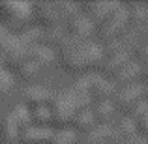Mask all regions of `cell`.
Listing matches in <instances>:
<instances>
[{
	"label": "cell",
	"instance_id": "44dd1931",
	"mask_svg": "<svg viewBox=\"0 0 148 144\" xmlns=\"http://www.w3.org/2000/svg\"><path fill=\"white\" fill-rule=\"evenodd\" d=\"M13 84H15V81H13V77H11V73L8 71L4 66H0V97L10 94V92L13 90Z\"/></svg>",
	"mask_w": 148,
	"mask_h": 144
},
{
	"label": "cell",
	"instance_id": "5bb4252c",
	"mask_svg": "<svg viewBox=\"0 0 148 144\" xmlns=\"http://www.w3.org/2000/svg\"><path fill=\"white\" fill-rule=\"evenodd\" d=\"M21 127H19V124L15 122V118L10 114H6L2 120H0V135H2V139L6 142H17L19 137H21Z\"/></svg>",
	"mask_w": 148,
	"mask_h": 144
},
{
	"label": "cell",
	"instance_id": "8fae6325",
	"mask_svg": "<svg viewBox=\"0 0 148 144\" xmlns=\"http://www.w3.org/2000/svg\"><path fill=\"white\" fill-rule=\"evenodd\" d=\"M28 60L36 62L38 66H49L54 62V51L51 45H45V43H36V45H30L28 47Z\"/></svg>",
	"mask_w": 148,
	"mask_h": 144
},
{
	"label": "cell",
	"instance_id": "4fadbf2b",
	"mask_svg": "<svg viewBox=\"0 0 148 144\" xmlns=\"http://www.w3.org/2000/svg\"><path fill=\"white\" fill-rule=\"evenodd\" d=\"M71 124H73L71 129H75V131H86V133H88V131L98 124V120H96L94 112H92V107H88V109H79V111L75 112V116H73Z\"/></svg>",
	"mask_w": 148,
	"mask_h": 144
},
{
	"label": "cell",
	"instance_id": "603a6c76",
	"mask_svg": "<svg viewBox=\"0 0 148 144\" xmlns=\"http://www.w3.org/2000/svg\"><path fill=\"white\" fill-rule=\"evenodd\" d=\"M146 114H148V103H146V99H141L139 103H135L133 107L130 109V118L135 120V122H139V120H141L143 116H146Z\"/></svg>",
	"mask_w": 148,
	"mask_h": 144
},
{
	"label": "cell",
	"instance_id": "3957f363",
	"mask_svg": "<svg viewBox=\"0 0 148 144\" xmlns=\"http://www.w3.org/2000/svg\"><path fill=\"white\" fill-rule=\"evenodd\" d=\"M130 28V11H127L126 6H122L107 23L99 26V36L103 41H114L122 36L126 30Z\"/></svg>",
	"mask_w": 148,
	"mask_h": 144
},
{
	"label": "cell",
	"instance_id": "cb8c5ba5",
	"mask_svg": "<svg viewBox=\"0 0 148 144\" xmlns=\"http://www.w3.org/2000/svg\"><path fill=\"white\" fill-rule=\"evenodd\" d=\"M114 144H148V141L143 135H139V133H135V135H131V137H124V139H116V142Z\"/></svg>",
	"mask_w": 148,
	"mask_h": 144
},
{
	"label": "cell",
	"instance_id": "5b68a950",
	"mask_svg": "<svg viewBox=\"0 0 148 144\" xmlns=\"http://www.w3.org/2000/svg\"><path fill=\"white\" fill-rule=\"evenodd\" d=\"M122 6L124 4H120V2H92V4H86V6L81 4V8L88 10V13H84V15L94 23V26H101L103 23H107Z\"/></svg>",
	"mask_w": 148,
	"mask_h": 144
},
{
	"label": "cell",
	"instance_id": "d4e9b609",
	"mask_svg": "<svg viewBox=\"0 0 148 144\" xmlns=\"http://www.w3.org/2000/svg\"><path fill=\"white\" fill-rule=\"evenodd\" d=\"M137 129H139V135H143V137L148 141V114L143 116V118L137 122Z\"/></svg>",
	"mask_w": 148,
	"mask_h": 144
},
{
	"label": "cell",
	"instance_id": "9c48e42d",
	"mask_svg": "<svg viewBox=\"0 0 148 144\" xmlns=\"http://www.w3.org/2000/svg\"><path fill=\"white\" fill-rule=\"evenodd\" d=\"M88 144H114L116 142V129L112 124H96L86 133Z\"/></svg>",
	"mask_w": 148,
	"mask_h": 144
},
{
	"label": "cell",
	"instance_id": "7a4b0ae2",
	"mask_svg": "<svg viewBox=\"0 0 148 144\" xmlns=\"http://www.w3.org/2000/svg\"><path fill=\"white\" fill-rule=\"evenodd\" d=\"M49 109H51V114H53V124H56V129L69 127L75 112L79 111L71 90L56 92V94L53 96V101H51Z\"/></svg>",
	"mask_w": 148,
	"mask_h": 144
},
{
	"label": "cell",
	"instance_id": "30bf717a",
	"mask_svg": "<svg viewBox=\"0 0 148 144\" xmlns=\"http://www.w3.org/2000/svg\"><path fill=\"white\" fill-rule=\"evenodd\" d=\"M53 133H54V129H51V127L30 126V127L21 131L19 141H23L25 144H51Z\"/></svg>",
	"mask_w": 148,
	"mask_h": 144
},
{
	"label": "cell",
	"instance_id": "9a60e30c",
	"mask_svg": "<svg viewBox=\"0 0 148 144\" xmlns=\"http://www.w3.org/2000/svg\"><path fill=\"white\" fill-rule=\"evenodd\" d=\"M2 8L11 15L13 19H17L19 23L23 21H28L32 17V4H26V2H6L2 4Z\"/></svg>",
	"mask_w": 148,
	"mask_h": 144
},
{
	"label": "cell",
	"instance_id": "d6986e66",
	"mask_svg": "<svg viewBox=\"0 0 148 144\" xmlns=\"http://www.w3.org/2000/svg\"><path fill=\"white\" fill-rule=\"evenodd\" d=\"M79 142V135L71 127H62V129H54L51 144H77Z\"/></svg>",
	"mask_w": 148,
	"mask_h": 144
},
{
	"label": "cell",
	"instance_id": "484cf974",
	"mask_svg": "<svg viewBox=\"0 0 148 144\" xmlns=\"http://www.w3.org/2000/svg\"><path fill=\"white\" fill-rule=\"evenodd\" d=\"M141 77H145V79L148 81V60L141 66Z\"/></svg>",
	"mask_w": 148,
	"mask_h": 144
},
{
	"label": "cell",
	"instance_id": "6da1fadb",
	"mask_svg": "<svg viewBox=\"0 0 148 144\" xmlns=\"http://www.w3.org/2000/svg\"><path fill=\"white\" fill-rule=\"evenodd\" d=\"M60 60L68 71H90L99 68L105 56L103 47L90 40H79L73 36H66L60 45Z\"/></svg>",
	"mask_w": 148,
	"mask_h": 144
},
{
	"label": "cell",
	"instance_id": "2e32d148",
	"mask_svg": "<svg viewBox=\"0 0 148 144\" xmlns=\"http://www.w3.org/2000/svg\"><path fill=\"white\" fill-rule=\"evenodd\" d=\"M116 107L111 99H103V101H96V105L92 107L96 120H99V124H111V118L114 114Z\"/></svg>",
	"mask_w": 148,
	"mask_h": 144
},
{
	"label": "cell",
	"instance_id": "7c38bea8",
	"mask_svg": "<svg viewBox=\"0 0 148 144\" xmlns=\"http://www.w3.org/2000/svg\"><path fill=\"white\" fill-rule=\"evenodd\" d=\"M139 79H141V64L135 60H130L112 77V83L116 84V81H118L122 84H131V83H139Z\"/></svg>",
	"mask_w": 148,
	"mask_h": 144
},
{
	"label": "cell",
	"instance_id": "ffe728a7",
	"mask_svg": "<svg viewBox=\"0 0 148 144\" xmlns=\"http://www.w3.org/2000/svg\"><path fill=\"white\" fill-rule=\"evenodd\" d=\"M116 129V139H124V137H131V135L139 133L137 129V122L131 120L130 116H124V118L118 120V124L114 126Z\"/></svg>",
	"mask_w": 148,
	"mask_h": 144
},
{
	"label": "cell",
	"instance_id": "52a82bcc",
	"mask_svg": "<svg viewBox=\"0 0 148 144\" xmlns=\"http://www.w3.org/2000/svg\"><path fill=\"white\" fill-rule=\"evenodd\" d=\"M66 32L68 36H73V38H79V40H90V36L94 34V23L86 17V15L81 11L77 13L75 17H71L68 23H66Z\"/></svg>",
	"mask_w": 148,
	"mask_h": 144
},
{
	"label": "cell",
	"instance_id": "ba28073f",
	"mask_svg": "<svg viewBox=\"0 0 148 144\" xmlns=\"http://www.w3.org/2000/svg\"><path fill=\"white\" fill-rule=\"evenodd\" d=\"M23 96H25V99H26L25 105H28L30 109H34V107H41V105H51L54 92L49 90L43 84H30V86L25 88Z\"/></svg>",
	"mask_w": 148,
	"mask_h": 144
},
{
	"label": "cell",
	"instance_id": "ac0fdd59",
	"mask_svg": "<svg viewBox=\"0 0 148 144\" xmlns=\"http://www.w3.org/2000/svg\"><path fill=\"white\" fill-rule=\"evenodd\" d=\"M11 116L15 118V122L19 124L21 129H26V127L32 126V112H30V107L25 105V103L15 105V107L11 109Z\"/></svg>",
	"mask_w": 148,
	"mask_h": 144
},
{
	"label": "cell",
	"instance_id": "8992f818",
	"mask_svg": "<svg viewBox=\"0 0 148 144\" xmlns=\"http://www.w3.org/2000/svg\"><path fill=\"white\" fill-rule=\"evenodd\" d=\"M88 77V88H90V96L94 101H103L111 99L116 92V84L112 79H107L101 73H86Z\"/></svg>",
	"mask_w": 148,
	"mask_h": 144
},
{
	"label": "cell",
	"instance_id": "4316f807",
	"mask_svg": "<svg viewBox=\"0 0 148 144\" xmlns=\"http://www.w3.org/2000/svg\"><path fill=\"white\" fill-rule=\"evenodd\" d=\"M145 97H146V103H148V86L145 88Z\"/></svg>",
	"mask_w": 148,
	"mask_h": 144
},
{
	"label": "cell",
	"instance_id": "7402d4cb",
	"mask_svg": "<svg viewBox=\"0 0 148 144\" xmlns=\"http://www.w3.org/2000/svg\"><path fill=\"white\" fill-rule=\"evenodd\" d=\"M17 71H19V75H21L23 79H34V77L38 75V71H40V66H38L36 62H32V60L26 58V60L17 68Z\"/></svg>",
	"mask_w": 148,
	"mask_h": 144
},
{
	"label": "cell",
	"instance_id": "277c9868",
	"mask_svg": "<svg viewBox=\"0 0 148 144\" xmlns=\"http://www.w3.org/2000/svg\"><path fill=\"white\" fill-rule=\"evenodd\" d=\"M145 84L143 83H131L124 84L122 88L114 92V107L118 105L120 109H127L130 111L135 103H139L141 99H145Z\"/></svg>",
	"mask_w": 148,
	"mask_h": 144
},
{
	"label": "cell",
	"instance_id": "83f0119b",
	"mask_svg": "<svg viewBox=\"0 0 148 144\" xmlns=\"http://www.w3.org/2000/svg\"><path fill=\"white\" fill-rule=\"evenodd\" d=\"M0 120H2V114H0Z\"/></svg>",
	"mask_w": 148,
	"mask_h": 144
},
{
	"label": "cell",
	"instance_id": "e0dca14e",
	"mask_svg": "<svg viewBox=\"0 0 148 144\" xmlns=\"http://www.w3.org/2000/svg\"><path fill=\"white\" fill-rule=\"evenodd\" d=\"M30 112H32V126H38V127H51V124H53V114H51L49 105L34 107V109H30Z\"/></svg>",
	"mask_w": 148,
	"mask_h": 144
}]
</instances>
